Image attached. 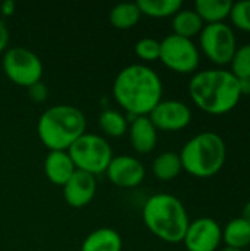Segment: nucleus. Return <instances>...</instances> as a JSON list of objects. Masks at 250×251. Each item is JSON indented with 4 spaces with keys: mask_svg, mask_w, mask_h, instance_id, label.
<instances>
[{
    "mask_svg": "<svg viewBox=\"0 0 250 251\" xmlns=\"http://www.w3.org/2000/svg\"><path fill=\"white\" fill-rule=\"evenodd\" d=\"M159 60L172 72L194 74L200 65V50L193 40L171 34L161 41Z\"/></svg>",
    "mask_w": 250,
    "mask_h": 251,
    "instance_id": "1a4fd4ad",
    "label": "nucleus"
},
{
    "mask_svg": "<svg viewBox=\"0 0 250 251\" xmlns=\"http://www.w3.org/2000/svg\"><path fill=\"white\" fill-rule=\"evenodd\" d=\"M85 115L75 106L56 104L43 112L37 124L40 141L50 151H68V149L85 134Z\"/></svg>",
    "mask_w": 250,
    "mask_h": 251,
    "instance_id": "20e7f679",
    "label": "nucleus"
},
{
    "mask_svg": "<svg viewBox=\"0 0 250 251\" xmlns=\"http://www.w3.org/2000/svg\"><path fill=\"white\" fill-rule=\"evenodd\" d=\"M141 18L137 3H119L112 7L109 13V21L112 26L118 29H130L139 24Z\"/></svg>",
    "mask_w": 250,
    "mask_h": 251,
    "instance_id": "412c9836",
    "label": "nucleus"
},
{
    "mask_svg": "<svg viewBox=\"0 0 250 251\" xmlns=\"http://www.w3.org/2000/svg\"><path fill=\"white\" fill-rule=\"evenodd\" d=\"M230 65H231L230 72L237 79L250 78V43L237 47Z\"/></svg>",
    "mask_w": 250,
    "mask_h": 251,
    "instance_id": "b1692460",
    "label": "nucleus"
},
{
    "mask_svg": "<svg viewBox=\"0 0 250 251\" xmlns=\"http://www.w3.org/2000/svg\"><path fill=\"white\" fill-rule=\"evenodd\" d=\"M199 46L202 53L218 66L228 65L239 47L234 29L225 22L205 25L199 34Z\"/></svg>",
    "mask_w": 250,
    "mask_h": 251,
    "instance_id": "0eeeda50",
    "label": "nucleus"
},
{
    "mask_svg": "<svg viewBox=\"0 0 250 251\" xmlns=\"http://www.w3.org/2000/svg\"><path fill=\"white\" fill-rule=\"evenodd\" d=\"M192 109L181 100H161L149 113V119L158 131L178 132L192 122Z\"/></svg>",
    "mask_w": 250,
    "mask_h": 251,
    "instance_id": "9b49d317",
    "label": "nucleus"
},
{
    "mask_svg": "<svg viewBox=\"0 0 250 251\" xmlns=\"http://www.w3.org/2000/svg\"><path fill=\"white\" fill-rule=\"evenodd\" d=\"M128 137L131 147L139 154H149L158 144V129L149 116H137L128 124Z\"/></svg>",
    "mask_w": 250,
    "mask_h": 251,
    "instance_id": "4468645a",
    "label": "nucleus"
},
{
    "mask_svg": "<svg viewBox=\"0 0 250 251\" xmlns=\"http://www.w3.org/2000/svg\"><path fill=\"white\" fill-rule=\"evenodd\" d=\"M161 76L143 63L128 65L118 72L112 85L115 101L131 116H149L162 100Z\"/></svg>",
    "mask_w": 250,
    "mask_h": 251,
    "instance_id": "f257e3e1",
    "label": "nucleus"
},
{
    "mask_svg": "<svg viewBox=\"0 0 250 251\" xmlns=\"http://www.w3.org/2000/svg\"><path fill=\"white\" fill-rule=\"evenodd\" d=\"M134 51L137 54L139 59H141L143 62H155L159 60V54H161V41L146 37L137 41Z\"/></svg>",
    "mask_w": 250,
    "mask_h": 251,
    "instance_id": "a878e982",
    "label": "nucleus"
},
{
    "mask_svg": "<svg viewBox=\"0 0 250 251\" xmlns=\"http://www.w3.org/2000/svg\"><path fill=\"white\" fill-rule=\"evenodd\" d=\"M6 76L19 87H31L41 81L43 63L40 57L25 47H10L4 51L1 60Z\"/></svg>",
    "mask_w": 250,
    "mask_h": 251,
    "instance_id": "6e6552de",
    "label": "nucleus"
},
{
    "mask_svg": "<svg viewBox=\"0 0 250 251\" xmlns=\"http://www.w3.org/2000/svg\"><path fill=\"white\" fill-rule=\"evenodd\" d=\"M205 24L194 9H180L172 16V31L175 35L193 40L203 29Z\"/></svg>",
    "mask_w": 250,
    "mask_h": 251,
    "instance_id": "f3484780",
    "label": "nucleus"
},
{
    "mask_svg": "<svg viewBox=\"0 0 250 251\" xmlns=\"http://www.w3.org/2000/svg\"><path fill=\"white\" fill-rule=\"evenodd\" d=\"M187 251H218L222 243V228L212 218H199L189 224L183 238Z\"/></svg>",
    "mask_w": 250,
    "mask_h": 251,
    "instance_id": "9d476101",
    "label": "nucleus"
},
{
    "mask_svg": "<svg viewBox=\"0 0 250 251\" xmlns=\"http://www.w3.org/2000/svg\"><path fill=\"white\" fill-rule=\"evenodd\" d=\"M183 169L194 178H212L224 166L227 146L224 138L212 131L192 137L178 153Z\"/></svg>",
    "mask_w": 250,
    "mask_h": 251,
    "instance_id": "39448f33",
    "label": "nucleus"
},
{
    "mask_svg": "<svg viewBox=\"0 0 250 251\" xmlns=\"http://www.w3.org/2000/svg\"><path fill=\"white\" fill-rule=\"evenodd\" d=\"M81 251H122V238L112 228H99L87 235Z\"/></svg>",
    "mask_w": 250,
    "mask_h": 251,
    "instance_id": "dca6fc26",
    "label": "nucleus"
},
{
    "mask_svg": "<svg viewBox=\"0 0 250 251\" xmlns=\"http://www.w3.org/2000/svg\"><path fill=\"white\" fill-rule=\"evenodd\" d=\"M233 26L240 31L250 32V0H243L233 3L230 16Z\"/></svg>",
    "mask_w": 250,
    "mask_h": 251,
    "instance_id": "393cba45",
    "label": "nucleus"
},
{
    "mask_svg": "<svg viewBox=\"0 0 250 251\" xmlns=\"http://www.w3.org/2000/svg\"><path fill=\"white\" fill-rule=\"evenodd\" d=\"M99 126L105 135L118 138V137H122L124 134H127L128 121H127L125 115H122L121 112L113 110V109H106L99 116Z\"/></svg>",
    "mask_w": 250,
    "mask_h": 251,
    "instance_id": "5701e85b",
    "label": "nucleus"
},
{
    "mask_svg": "<svg viewBox=\"0 0 250 251\" xmlns=\"http://www.w3.org/2000/svg\"><path fill=\"white\" fill-rule=\"evenodd\" d=\"M233 1L228 0H197L194 3V10L203 21V24H218L224 22L230 16Z\"/></svg>",
    "mask_w": 250,
    "mask_h": 251,
    "instance_id": "a211bd4d",
    "label": "nucleus"
},
{
    "mask_svg": "<svg viewBox=\"0 0 250 251\" xmlns=\"http://www.w3.org/2000/svg\"><path fill=\"white\" fill-rule=\"evenodd\" d=\"M222 241L227 247L243 250L250 246V224L243 218L230 221L222 229Z\"/></svg>",
    "mask_w": 250,
    "mask_h": 251,
    "instance_id": "6ab92c4d",
    "label": "nucleus"
},
{
    "mask_svg": "<svg viewBox=\"0 0 250 251\" xmlns=\"http://www.w3.org/2000/svg\"><path fill=\"white\" fill-rule=\"evenodd\" d=\"M28 96L32 101L43 103V101H46V99L49 96V90H47L46 84H43L40 81V82H35L34 85L28 87Z\"/></svg>",
    "mask_w": 250,
    "mask_h": 251,
    "instance_id": "bb28decb",
    "label": "nucleus"
},
{
    "mask_svg": "<svg viewBox=\"0 0 250 251\" xmlns=\"http://www.w3.org/2000/svg\"><path fill=\"white\" fill-rule=\"evenodd\" d=\"M106 174L109 181L115 187L128 190L136 188L143 182L146 176V169L137 157L122 154L111 160Z\"/></svg>",
    "mask_w": 250,
    "mask_h": 251,
    "instance_id": "f8f14e48",
    "label": "nucleus"
},
{
    "mask_svg": "<svg viewBox=\"0 0 250 251\" xmlns=\"http://www.w3.org/2000/svg\"><path fill=\"white\" fill-rule=\"evenodd\" d=\"M96 176L83 171H75L74 175L63 185V197L71 207L80 209L91 203L96 196Z\"/></svg>",
    "mask_w": 250,
    "mask_h": 251,
    "instance_id": "ddd939ff",
    "label": "nucleus"
},
{
    "mask_svg": "<svg viewBox=\"0 0 250 251\" xmlns=\"http://www.w3.org/2000/svg\"><path fill=\"white\" fill-rule=\"evenodd\" d=\"M9 46V29L4 22L0 21V53L6 51Z\"/></svg>",
    "mask_w": 250,
    "mask_h": 251,
    "instance_id": "cd10ccee",
    "label": "nucleus"
},
{
    "mask_svg": "<svg viewBox=\"0 0 250 251\" xmlns=\"http://www.w3.org/2000/svg\"><path fill=\"white\" fill-rule=\"evenodd\" d=\"M183 171L180 154L175 151H164L155 157L152 172L159 181H172Z\"/></svg>",
    "mask_w": 250,
    "mask_h": 251,
    "instance_id": "aec40b11",
    "label": "nucleus"
},
{
    "mask_svg": "<svg viewBox=\"0 0 250 251\" xmlns=\"http://www.w3.org/2000/svg\"><path fill=\"white\" fill-rule=\"evenodd\" d=\"M242 218L246 219L250 224V201L246 203V206H245V209H243V216H242Z\"/></svg>",
    "mask_w": 250,
    "mask_h": 251,
    "instance_id": "7c9ffc66",
    "label": "nucleus"
},
{
    "mask_svg": "<svg viewBox=\"0 0 250 251\" xmlns=\"http://www.w3.org/2000/svg\"><path fill=\"white\" fill-rule=\"evenodd\" d=\"M189 94L197 109L212 116L231 112L242 99L239 79L221 68L194 72L189 82Z\"/></svg>",
    "mask_w": 250,
    "mask_h": 251,
    "instance_id": "f03ea898",
    "label": "nucleus"
},
{
    "mask_svg": "<svg viewBox=\"0 0 250 251\" xmlns=\"http://www.w3.org/2000/svg\"><path fill=\"white\" fill-rule=\"evenodd\" d=\"M68 154L72 159L75 169L87 172L93 176L106 172L113 159L112 147L102 135L85 132L69 149Z\"/></svg>",
    "mask_w": 250,
    "mask_h": 251,
    "instance_id": "423d86ee",
    "label": "nucleus"
},
{
    "mask_svg": "<svg viewBox=\"0 0 250 251\" xmlns=\"http://www.w3.org/2000/svg\"><path fill=\"white\" fill-rule=\"evenodd\" d=\"M137 6L141 15L161 19V18L174 16L180 9H183V1L180 0H139Z\"/></svg>",
    "mask_w": 250,
    "mask_h": 251,
    "instance_id": "4be33fe9",
    "label": "nucleus"
},
{
    "mask_svg": "<svg viewBox=\"0 0 250 251\" xmlns=\"http://www.w3.org/2000/svg\"><path fill=\"white\" fill-rule=\"evenodd\" d=\"M220 251H243V250H236V249H230V247H224V249H221Z\"/></svg>",
    "mask_w": 250,
    "mask_h": 251,
    "instance_id": "2f4dec72",
    "label": "nucleus"
},
{
    "mask_svg": "<svg viewBox=\"0 0 250 251\" xmlns=\"http://www.w3.org/2000/svg\"><path fill=\"white\" fill-rule=\"evenodd\" d=\"M75 171L68 151H49L44 159V175L55 185L63 187Z\"/></svg>",
    "mask_w": 250,
    "mask_h": 251,
    "instance_id": "2eb2a0df",
    "label": "nucleus"
},
{
    "mask_svg": "<svg viewBox=\"0 0 250 251\" xmlns=\"http://www.w3.org/2000/svg\"><path fill=\"white\" fill-rule=\"evenodd\" d=\"M15 7H16L15 1H12V0H4V1L0 4V12H1V15H4V16H10V15H13Z\"/></svg>",
    "mask_w": 250,
    "mask_h": 251,
    "instance_id": "c85d7f7f",
    "label": "nucleus"
},
{
    "mask_svg": "<svg viewBox=\"0 0 250 251\" xmlns=\"http://www.w3.org/2000/svg\"><path fill=\"white\" fill-rule=\"evenodd\" d=\"M239 87H240L242 96H250V78L239 79Z\"/></svg>",
    "mask_w": 250,
    "mask_h": 251,
    "instance_id": "c756f323",
    "label": "nucleus"
},
{
    "mask_svg": "<svg viewBox=\"0 0 250 251\" xmlns=\"http://www.w3.org/2000/svg\"><path fill=\"white\" fill-rule=\"evenodd\" d=\"M143 222L156 238L177 244L183 241L190 219L178 197L168 193H158L146 200Z\"/></svg>",
    "mask_w": 250,
    "mask_h": 251,
    "instance_id": "7ed1b4c3",
    "label": "nucleus"
}]
</instances>
